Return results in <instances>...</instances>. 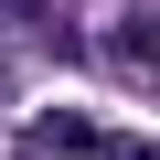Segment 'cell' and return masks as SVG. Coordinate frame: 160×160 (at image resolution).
Returning a JSON list of instances; mask_svg holds the SVG:
<instances>
[{
  "label": "cell",
  "mask_w": 160,
  "mask_h": 160,
  "mask_svg": "<svg viewBox=\"0 0 160 160\" xmlns=\"http://www.w3.org/2000/svg\"><path fill=\"white\" fill-rule=\"evenodd\" d=\"M96 53H107V75H149L160 64V11H118L96 32Z\"/></svg>",
  "instance_id": "1"
},
{
  "label": "cell",
  "mask_w": 160,
  "mask_h": 160,
  "mask_svg": "<svg viewBox=\"0 0 160 160\" xmlns=\"http://www.w3.org/2000/svg\"><path fill=\"white\" fill-rule=\"evenodd\" d=\"M0 22H22V32H32V22H53V0H0Z\"/></svg>",
  "instance_id": "2"
}]
</instances>
